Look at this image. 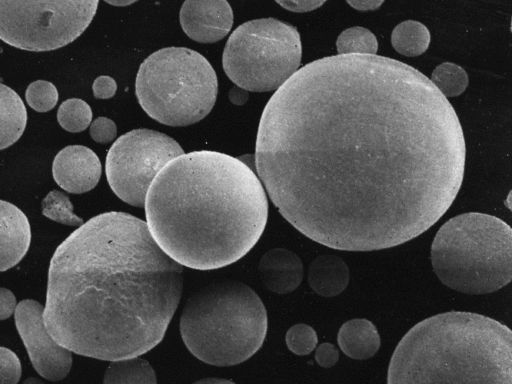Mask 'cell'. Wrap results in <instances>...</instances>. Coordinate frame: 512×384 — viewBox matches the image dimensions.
I'll list each match as a JSON object with an SVG mask.
<instances>
[{
  "label": "cell",
  "mask_w": 512,
  "mask_h": 384,
  "mask_svg": "<svg viewBox=\"0 0 512 384\" xmlns=\"http://www.w3.org/2000/svg\"><path fill=\"white\" fill-rule=\"evenodd\" d=\"M458 116L415 68L338 54L297 70L262 113L257 176L280 214L328 248L373 251L432 227L455 200Z\"/></svg>",
  "instance_id": "cell-1"
},
{
  "label": "cell",
  "mask_w": 512,
  "mask_h": 384,
  "mask_svg": "<svg viewBox=\"0 0 512 384\" xmlns=\"http://www.w3.org/2000/svg\"><path fill=\"white\" fill-rule=\"evenodd\" d=\"M182 288V265L160 248L146 222L106 212L56 248L43 320L76 354L107 361L140 356L163 339Z\"/></svg>",
  "instance_id": "cell-2"
},
{
  "label": "cell",
  "mask_w": 512,
  "mask_h": 384,
  "mask_svg": "<svg viewBox=\"0 0 512 384\" xmlns=\"http://www.w3.org/2000/svg\"><path fill=\"white\" fill-rule=\"evenodd\" d=\"M147 227L182 266L212 270L246 255L268 218L265 189L242 160L216 151L182 154L158 173L146 199Z\"/></svg>",
  "instance_id": "cell-3"
},
{
  "label": "cell",
  "mask_w": 512,
  "mask_h": 384,
  "mask_svg": "<svg viewBox=\"0 0 512 384\" xmlns=\"http://www.w3.org/2000/svg\"><path fill=\"white\" fill-rule=\"evenodd\" d=\"M388 384L512 383V332L490 317L463 311L414 325L391 357Z\"/></svg>",
  "instance_id": "cell-4"
},
{
  "label": "cell",
  "mask_w": 512,
  "mask_h": 384,
  "mask_svg": "<svg viewBox=\"0 0 512 384\" xmlns=\"http://www.w3.org/2000/svg\"><path fill=\"white\" fill-rule=\"evenodd\" d=\"M268 327L265 306L239 281L210 284L186 302L179 323L187 349L199 360L232 366L262 346Z\"/></svg>",
  "instance_id": "cell-5"
},
{
  "label": "cell",
  "mask_w": 512,
  "mask_h": 384,
  "mask_svg": "<svg viewBox=\"0 0 512 384\" xmlns=\"http://www.w3.org/2000/svg\"><path fill=\"white\" fill-rule=\"evenodd\" d=\"M431 264L448 288L472 295L495 292L512 279V229L493 215H457L436 233Z\"/></svg>",
  "instance_id": "cell-6"
},
{
  "label": "cell",
  "mask_w": 512,
  "mask_h": 384,
  "mask_svg": "<svg viewBox=\"0 0 512 384\" xmlns=\"http://www.w3.org/2000/svg\"><path fill=\"white\" fill-rule=\"evenodd\" d=\"M217 92V76L209 61L185 47L152 53L136 77L141 107L168 126H186L203 119L213 108Z\"/></svg>",
  "instance_id": "cell-7"
},
{
  "label": "cell",
  "mask_w": 512,
  "mask_h": 384,
  "mask_svg": "<svg viewBox=\"0 0 512 384\" xmlns=\"http://www.w3.org/2000/svg\"><path fill=\"white\" fill-rule=\"evenodd\" d=\"M302 55L297 29L274 18L245 22L230 35L223 52V68L242 89H278L299 68Z\"/></svg>",
  "instance_id": "cell-8"
},
{
  "label": "cell",
  "mask_w": 512,
  "mask_h": 384,
  "mask_svg": "<svg viewBox=\"0 0 512 384\" xmlns=\"http://www.w3.org/2000/svg\"><path fill=\"white\" fill-rule=\"evenodd\" d=\"M99 0H0V39L22 50L50 51L76 40Z\"/></svg>",
  "instance_id": "cell-9"
},
{
  "label": "cell",
  "mask_w": 512,
  "mask_h": 384,
  "mask_svg": "<svg viewBox=\"0 0 512 384\" xmlns=\"http://www.w3.org/2000/svg\"><path fill=\"white\" fill-rule=\"evenodd\" d=\"M184 153L166 134L150 129H135L120 136L106 157L107 181L122 201L143 207L147 191L158 173Z\"/></svg>",
  "instance_id": "cell-10"
},
{
  "label": "cell",
  "mask_w": 512,
  "mask_h": 384,
  "mask_svg": "<svg viewBox=\"0 0 512 384\" xmlns=\"http://www.w3.org/2000/svg\"><path fill=\"white\" fill-rule=\"evenodd\" d=\"M43 311L39 302L22 300L14 311L15 325L36 372L47 380L59 381L71 370L72 354L50 335Z\"/></svg>",
  "instance_id": "cell-11"
},
{
  "label": "cell",
  "mask_w": 512,
  "mask_h": 384,
  "mask_svg": "<svg viewBox=\"0 0 512 384\" xmlns=\"http://www.w3.org/2000/svg\"><path fill=\"white\" fill-rule=\"evenodd\" d=\"M179 20L183 31L192 40L213 43L230 31L233 12L227 0H185Z\"/></svg>",
  "instance_id": "cell-12"
},
{
  "label": "cell",
  "mask_w": 512,
  "mask_h": 384,
  "mask_svg": "<svg viewBox=\"0 0 512 384\" xmlns=\"http://www.w3.org/2000/svg\"><path fill=\"white\" fill-rule=\"evenodd\" d=\"M101 162L90 148L83 145H69L55 156L52 174L63 190L82 194L93 189L101 177Z\"/></svg>",
  "instance_id": "cell-13"
},
{
  "label": "cell",
  "mask_w": 512,
  "mask_h": 384,
  "mask_svg": "<svg viewBox=\"0 0 512 384\" xmlns=\"http://www.w3.org/2000/svg\"><path fill=\"white\" fill-rule=\"evenodd\" d=\"M31 242L27 216L17 206L0 200V272L18 264Z\"/></svg>",
  "instance_id": "cell-14"
},
{
  "label": "cell",
  "mask_w": 512,
  "mask_h": 384,
  "mask_svg": "<svg viewBox=\"0 0 512 384\" xmlns=\"http://www.w3.org/2000/svg\"><path fill=\"white\" fill-rule=\"evenodd\" d=\"M258 271L265 288L277 294H287L300 285L303 263L292 251L274 248L262 256Z\"/></svg>",
  "instance_id": "cell-15"
},
{
  "label": "cell",
  "mask_w": 512,
  "mask_h": 384,
  "mask_svg": "<svg viewBox=\"0 0 512 384\" xmlns=\"http://www.w3.org/2000/svg\"><path fill=\"white\" fill-rule=\"evenodd\" d=\"M337 342L342 352L355 360L373 357L381 345L376 326L365 318L351 319L342 324Z\"/></svg>",
  "instance_id": "cell-16"
},
{
  "label": "cell",
  "mask_w": 512,
  "mask_h": 384,
  "mask_svg": "<svg viewBox=\"0 0 512 384\" xmlns=\"http://www.w3.org/2000/svg\"><path fill=\"white\" fill-rule=\"evenodd\" d=\"M349 278L346 262L336 255H319L308 268V283L322 297H334L342 293Z\"/></svg>",
  "instance_id": "cell-17"
},
{
  "label": "cell",
  "mask_w": 512,
  "mask_h": 384,
  "mask_svg": "<svg viewBox=\"0 0 512 384\" xmlns=\"http://www.w3.org/2000/svg\"><path fill=\"white\" fill-rule=\"evenodd\" d=\"M26 122L27 112L22 99L12 88L0 83V150L21 137Z\"/></svg>",
  "instance_id": "cell-18"
},
{
  "label": "cell",
  "mask_w": 512,
  "mask_h": 384,
  "mask_svg": "<svg viewBox=\"0 0 512 384\" xmlns=\"http://www.w3.org/2000/svg\"><path fill=\"white\" fill-rule=\"evenodd\" d=\"M104 374V383L108 384H154L157 382L155 371L149 362L139 356L110 361Z\"/></svg>",
  "instance_id": "cell-19"
},
{
  "label": "cell",
  "mask_w": 512,
  "mask_h": 384,
  "mask_svg": "<svg viewBox=\"0 0 512 384\" xmlns=\"http://www.w3.org/2000/svg\"><path fill=\"white\" fill-rule=\"evenodd\" d=\"M430 32L421 22L406 20L393 29L391 44L404 56H418L424 53L430 44Z\"/></svg>",
  "instance_id": "cell-20"
},
{
  "label": "cell",
  "mask_w": 512,
  "mask_h": 384,
  "mask_svg": "<svg viewBox=\"0 0 512 384\" xmlns=\"http://www.w3.org/2000/svg\"><path fill=\"white\" fill-rule=\"evenodd\" d=\"M431 82L447 97L462 94L468 86V75L459 65L444 62L438 65L431 74Z\"/></svg>",
  "instance_id": "cell-21"
},
{
  "label": "cell",
  "mask_w": 512,
  "mask_h": 384,
  "mask_svg": "<svg viewBox=\"0 0 512 384\" xmlns=\"http://www.w3.org/2000/svg\"><path fill=\"white\" fill-rule=\"evenodd\" d=\"M336 48L338 54L375 55L378 50V42L370 30L355 26L339 34Z\"/></svg>",
  "instance_id": "cell-22"
},
{
  "label": "cell",
  "mask_w": 512,
  "mask_h": 384,
  "mask_svg": "<svg viewBox=\"0 0 512 384\" xmlns=\"http://www.w3.org/2000/svg\"><path fill=\"white\" fill-rule=\"evenodd\" d=\"M57 120L66 131L72 133L81 132L91 123L92 110L82 99H67L58 108Z\"/></svg>",
  "instance_id": "cell-23"
},
{
  "label": "cell",
  "mask_w": 512,
  "mask_h": 384,
  "mask_svg": "<svg viewBox=\"0 0 512 384\" xmlns=\"http://www.w3.org/2000/svg\"><path fill=\"white\" fill-rule=\"evenodd\" d=\"M42 214L61 224L79 227L84 222L73 212V205L67 195L52 190L42 200Z\"/></svg>",
  "instance_id": "cell-24"
},
{
  "label": "cell",
  "mask_w": 512,
  "mask_h": 384,
  "mask_svg": "<svg viewBox=\"0 0 512 384\" xmlns=\"http://www.w3.org/2000/svg\"><path fill=\"white\" fill-rule=\"evenodd\" d=\"M25 98L32 109L44 113L52 110L57 104L58 91L51 82L36 80L27 87Z\"/></svg>",
  "instance_id": "cell-25"
},
{
  "label": "cell",
  "mask_w": 512,
  "mask_h": 384,
  "mask_svg": "<svg viewBox=\"0 0 512 384\" xmlns=\"http://www.w3.org/2000/svg\"><path fill=\"white\" fill-rule=\"evenodd\" d=\"M285 341L292 353L303 356L310 354L316 348L318 337L311 326L299 323L288 329Z\"/></svg>",
  "instance_id": "cell-26"
},
{
  "label": "cell",
  "mask_w": 512,
  "mask_h": 384,
  "mask_svg": "<svg viewBox=\"0 0 512 384\" xmlns=\"http://www.w3.org/2000/svg\"><path fill=\"white\" fill-rule=\"evenodd\" d=\"M21 377V363L10 349L0 347V384L18 383Z\"/></svg>",
  "instance_id": "cell-27"
},
{
  "label": "cell",
  "mask_w": 512,
  "mask_h": 384,
  "mask_svg": "<svg viewBox=\"0 0 512 384\" xmlns=\"http://www.w3.org/2000/svg\"><path fill=\"white\" fill-rule=\"evenodd\" d=\"M90 136L98 143H109L117 134L116 124L109 118L98 117L90 125Z\"/></svg>",
  "instance_id": "cell-28"
},
{
  "label": "cell",
  "mask_w": 512,
  "mask_h": 384,
  "mask_svg": "<svg viewBox=\"0 0 512 384\" xmlns=\"http://www.w3.org/2000/svg\"><path fill=\"white\" fill-rule=\"evenodd\" d=\"M339 359V351L332 343H321L315 352L317 364L323 368L334 366Z\"/></svg>",
  "instance_id": "cell-29"
},
{
  "label": "cell",
  "mask_w": 512,
  "mask_h": 384,
  "mask_svg": "<svg viewBox=\"0 0 512 384\" xmlns=\"http://www.w3.org/2000/svg\"><path fill=\"white\" fill-rule=\"evenodd\" d=\"M92 89L95 98L108 99L114 96L117 84L115 80L109 76H99L94 80Z\"/></svg>",
  "instance_id": "cell-30"
},
{
  "label": "cell",
  "mask_w": 512,
  "mask_h": 384,
  "mask_svg": "<svg viewBox=\"0 0 512 384\" xmlns=\"http://www.w3.org/2000/svg\"><path fill=\"white\" fill-rule=\"evenodd\" d=\"M286 10L303 13L309 12L322 6L326 0H275Z\"/></svg>",
  "instance_id": "cell-31"
},
{
  "label": "cell",
  "mask_w": 512,
  "mask_h": 384,
  "mask_svg": "<svg viewBox=\"0 0 512 384\" xmlns=\"http://www.w3.org/2000/svg\"><path fill=\"white\" fill-rule=\"evenodd\" d=\"M15 295L7 288L0 287V320L9 318L15 311Z\"/></svg>",
  "instance_id": "cell-32"
},
{
  "label": "cell",
  "mask_w": 512,
  "mask_h": 384,
  "mask_svg": "<svg viewBox=\"0 0 512 384\" xmlns=\"http://www.w3.org/2000/svg\"><path fill=\"white\" fill-rule=\"evenodd\" d=\"M354 9L359 11H371L378 9L384 0H346Z\"/></svg>",
  "instance_id": "cell-33"
},
{
  "label": "cell",
  "mask_w": 512,
  "mask_h": 384,
  "mask_svg": "<svg viewBox=\"0 0 512 384\" xmlns=\"http://www.w3.org/2000/svg\"><path fill=\"white\" fill-rule=\"evenodd\" d=\"M105 2L114 6H128L137 0H104Z\"/></svg>",
  "instance_id": "cell-34"
},
{
  "label": "cell",
  "mask_w": 512,
  "mask_h": 384,
  "mask_svg": "<svg viewBox=\"0 0 512 384\" xmlns=\"http://www.w3.org/2000/svg\"><path fill=\"white\" fill-rule=\"evenodd\" d=\"M199 382H217V383H221V382H229L228 380H224V379H214V378H207V379H203V380H200Z\"/></svg>",
  "instance_id": "cell-35"
}]
</instances>
